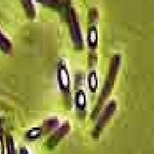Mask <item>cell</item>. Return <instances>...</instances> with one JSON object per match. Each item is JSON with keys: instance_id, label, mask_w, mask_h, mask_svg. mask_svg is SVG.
I'll list each match as a JSON object with an SVG mask.
<instances>
[{"instance_id": "obj_1", "label": "cell", "mask_w": 154, "mask_h": 154, "mask_svg": "<svg viewBox=\"0 0 154 154\" xmlns=\"http://www.w3.org/2000/svg\"><path fill=\"white\" fill-rule=\"evenodd\" d=\"M88 86L91 90V92H95L98 88V78L94 72L90 73L88 76Z\"/></svg>"}, {"instance_id": "obj_2", "label": "cell", "mask_w": 154, "mask_h": 154, "mask_svg": "<svg viewBox=\"0 0 154 154\" xmlns=\"http://www.w3.org/2000/svg\"><path fill=\"white\" fill-rule=\"evenodd\" d=\"M41 134H42V130L40 128H33L31 130H29L27 133V138L29 140H33L40 137Z\"/></svg>"}, {"instance_id": "obj_3", "label": "cell", "mask_w": 154, "mask_h": 154, "mask_svg": "<svg viewBox=\"0 0 154 154\" xmlns=\"http://www.w3.org/2000/svg\"><path fill=\"white\" fill-rule=\"evenodd\" d=\"M76 105L79 108H83L86 105V95L82 91L79 92L76 95Z\"/></svg>"}, {"instance_id": "obj_4", "label": "cell", "mask_w": 154, "mask_h": 154, "mask_svg": "<svg viewBox=\"0 0 154 154\" xmlns=\"http://www.w3.org/2000/svg\"><path fill=\"white\" fill-rule=\"evenodd\" d=\"M6 144H7V148H8V154H16L14 142H13V140H12L11 136H8L7 137Z\"/></svg>"}, {"instance_id": "obj_5", "label": "cell", "mask_w": 154, "mask_h": 154, "mask_svg": "<svg viewBox=\"0 0 154 154\" xmlns=\"http://www.w3.org/2000/svg\"><path fill=\"white\" fill-rule=\"evenodd\" d=\"M0 154H5V146H4V140L2 136V127L0 122Z\"/></svg>"}, {"instance_id": "obj_6", "label": "cell", "mask_w": 154, "mask_h": 154, "mask_svg": "<svg viewBox=\"0 0 154 154\" xmlns=\"http://www.w3.org/2000/svg\"><path fill=\"white\" fill-rule=\"evenodd\" d=\"M20 154H29V152L25 147H22L20 149Z\"/></svg>"}]
</instances>
